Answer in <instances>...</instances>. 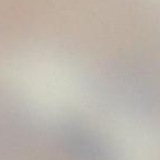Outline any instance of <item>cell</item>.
<instances>
[{"mask_svg": "<svg viewBox=\"0 0 160 160\" xmlns=\"http://www.w3.org/2000/svg\"><path fill=\"white\" fill-rule=\"evenodd\" d=\"M18 73L24 96L43 113H57L73 101L77 90L75 78L70 69L58 60H27Z\"/></svg>", "mask_w": 160, "mask_h": 160, "instance_id": "obj_1", "label": "cell"}, {"mask_svg": "<svg viewBox=\"0 0 160 160\" xmlns=\"http://www.w3.org/2000/svg\"><path fill=\"white\" fill-rule=\"evenodd\" d=\"M118 135L124 160H160V137L150 126L125 121Z\"/></svg>", "mask_w": 160, "mask_h": 160, "instance_id": "obj_2", "label": "cell"}]
</instances>
